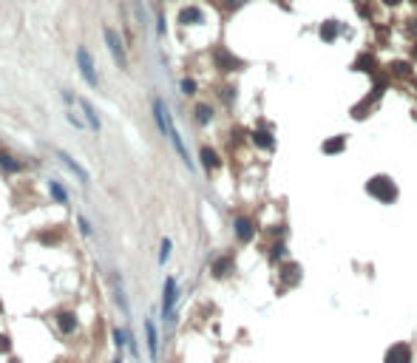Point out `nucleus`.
<instances>
[{
    "mask_svg": "<svg viewBox=\"0 0 417 363\" xmlns=\"http://www.w3.org/2000/svg\"><path fill=\"white\" fill-rule=\"evenodd\" d=\"M0 167H6V170H20V162L9 154H0Z\"/></svg>",
    "mask_w": 417,
    "mask_h": 363,
    "instance_id": "5701e85b",
    "label": "nucleus"
},
{
    "mask_svg": "<svg viewBox=\"0 0 417 363\" xmlns=\"http://www.w3.org/2000/svg\"><path fill=\"white\" fill-rule=\"evenodd\" d=\"M57 159H60V162H62V165H66V167H68V170H71V173H74V176L80 179L82 185H86V182H88V173H86V170H82V167H80V165H77V162H74V159H71V156H68V154H62V151H57Z\"/></svg>",
    "mask_w": 417,
    "mask_h": 363,
    "instance_id": "0eeeda50",
    "label": "nucleus"
},
{
    "mask_svg": "<svg viewBox=\"0 0 417 363\" xmlns=\"http://www.w3.org/2000/svg\"><path fill=\"white\" fill-rule=\"evenodd\" d=\"M154 117H156V122H159L162 134H171L173 125H171V117H168V108H165V102H162V97L154 99Z\"/></svg>",
    "mask_w": 417,
    "mask_h": 363,
    "instance_id": "20e7f679",
    "label": "nucleus"
},
{
    "mask_svg": "<svg viewBox=\"0 0 417 363\" xmlns=\"http://www.w3.org/2000/svg\"><path fill=\"white\" fill-rule=\"evenodd\" d=\"M80 227H82V233H86V236H91V224H88L86 219H80Z\"/></svg>",
    "mask_w": 417,
    "mask_h": 363,
    "instance_id": "cd10ccee",
    "label": "nucleus"
},
{
    "mask_svg": "<svg viewBox=\"0 0 417 363\" xmlns=\"http://www.w3.org/2000/svg\"><path fill=\"white\" fill-rule=\"evenodd\" d=\"M168 255H171V239L162 241V250H159V261H162V264L168 261Z\"/></svg>",
    "mask_w": 417,
    "mask_h": 363,
    "instance_id": "393cba45",
    "label": "nucleus"
},
{
    "mask_svg": "<svg viewBox=\"0 0 417 363\" xmlns=\"http://www.w3.org/2000/svg\"><path fill=\"white\" fill-rule=\"evenodd\" d=\"M114 363H122V360H114Z\"/></svg>",
    "mask_w": 417,
    "mask_h": 363,
    "instance_id": "7c9ffc66",
    "label": "nucleus"
},
{
    "mask_svg": "<svg viewBox=\"0 0 417 363\" xmlns=\"http://www.w3.org/2000/svg\"><path fill=\"white\" fill-rule=\"evenodd\" d=\"M230 270H233V259H230V255H224V259H219V261H216V267H213V272H216V275H227V272H230Z\"/></svg>",
    "mask_w": 417,
    "mask_h": 363,
    "instance_id": "dca6fc26",
    "label": "nucleus"
},
{
    "mask_svg": "<svg viewBox=\"0 0 417 363\" xmlns=\"http://www.w3.org/2000/svg\"><path fill=\"white\" fill-rule=\"evenodd\" d=\"M9 346H12V344H9V338H6V335H0V352H9Z\"/></svg>",
    "mask_w": 417,
    "mask_h": 363,
    "instance_id": "bb28decb",
    "label": "nucleus"
},
{
    "mask_svg": "<svg viewBox=\"0 0 417 363\" xmlns=\"http://www.w3.org/2000/svg\"><path fill=\"white\" fill-rule=\"evenodd\" d=\"M253 142H256L258 148H273V136L267 134V131H256V134H253Z\"/></svg>",
    "mask_w": 417,
    "mask_h": 363,
    "instance_id": "a211bd4d",
    "label": "nucleus"
},
{
    "mask_svg": "<svg viewBox=\"0 0 417 363\" xmlns=\"http://www.w3.org/2000/svg\"><path fill=\"white\" fill-rule=\"evenodd\" d=\"M383 3H386V6H398L400 0H383Z\"/></svg>",
    "mask_w": 417,
    "mask_h": 363,
    "instance_id": "c85d7f7f",
    "label": "nucleus"
},
{
    "mask_svg": "<svg viewBox=\"0 0 417 363\" xmlns=\"http://www.w3.org/2000/svg\"><path fill=\"white\" fill-rule=\"evenodd\" d=\"M366 190L372 193L374 199H381V202H394L398 199V187L389 176H374L366 182Z\"/></svg>",
    "mask_w": 417,
    "mask_h": 363,
    "instance_id": "f257e3e1",
    "label": "nucleus"
},
{
    "mask_svg": "<svg viewBox=\"0 0 417 363\" xmlns=\"http://www.w3.org/2000/svg\"><path fill=\"white\" fill-rule=\"evenodd\" d=\"M386 363H411V349L406 344H394L386 352Z\"/></svg>",
    "mask_w": 417,
    "mask_h": 363,
    "instance_id": "39448f33",
    "label": "nucleus"
},
{
    "mask_svg": "<svg viewBox=\"0 0 417 363\" xmlns=\"http://www.w3.org/2000/svg\"><path fill=\"white\" fill-rule=\"evenodd\" d=\"M49 190H51V196H54L60 204H66V202H68V193H66V187H60L57 182H49Z\"/></svg>",
    "mask_w": 417,
    "mask_h": 363,
    "instance_id": "6ab92c4d",
    "label": "nucleus"
},
{
    "mask_svg": "<svg viewBox=\"0 0 417 363\" xmlns=\"http://www.w3.org/2000/svg\"><path fill=\"white\" fill-rule=\"evenodd\" d=\"M111 284H114V295H117V304L122 309H128V304H125V292H122V281H119V275H111Z\"/></svg>",
    "mask_w": 417,
    "mask_h": 363,
    "instance_id": "f3484780",
    "label": "nucleus"
},
{
    "mask_svg": "<svg viewBox=\"0 0 417 363\" xmlns=\"http://www.w3.org/2000/svg\"><path fill=\"white\" fill-rule=\"evenodd\" d=\"M179 23H202V12L196 6H187L179 12Z\"/></svg>",
    "mask_w": 417,
    "mask_h": 363,
    "instance_id": "f8f14e48",
    "label": "nucleus"
},
{
    "mask_svg": "<svg viewBox=\"0 0 417 363\" xmlns=\"http://www.w3.org/2000/svg\"><path fill=\"white\" fill-rule=\"evenodd\" d=\"M253 224H250V219H236V236H239L241 241H250L253 239Z\"/></svg>",
    "mask_w": 417,
    "mask_h": 363,
    "instance_id": "1a4fd4ad",
    "label": "nucleus"
},
{
    "mask_svg": "<svg viewBox=\"0 0 417 363\" xmlns=\"http://www.w3.org/2000/svg\"><path fill=\"white\" fill-rule=\"evenodd\" d=\"M335 34H338V26H335V20H329V23H324V26H321V37H324V40H335Z\"/></svg>",
    "mask_w": 417,
    "mask_h": 363,
    "instance_id": "4be33fe9",
    "label": "nucleus"
},
{
    "mask_svg": "<svg viewBox=\"0 0 417 363\" xmlns=\"http://www.w3.org/2000/svg\"><path fill=\"white\" fill-rule=\"evenodd\" d=\"M182 91L184 94H196V82H193V80H184L182 82Z\"/></svg>",
    "mask_w": 417,
    "mask_h": 363,
    "instance_id": "a878e982",
    "label": "nucleus"
},
{
    "mask_svg": "<svg viewBox=\"0 0 417 363\" xmlns=\"http://www.w3.org/2000/svg\"><path fill=\"white\" fill-rule=\"evenodd\" d=\"M196 119H199L202 125H207L210 119H213V111H210L207 105H199V108H196Z\"/></svg>",
    "mask_w": 417,
    "mask_h": 363,
    "instance_id": "b1692460",
    "label": "nucleus"
},
{
    "mask_svg": "<svg viewBox=\"0 0 417 363\" xmlns=\"http://www.w3.org/2000/svg\"><path fill=\"white\" fill-rule=\"evenodd\" d=\"M409 68H411L409 62H392V66H389V71H392L394 77H409L411 74Z\"/></svg>",
    "mask_w": 417,
    "mask_h": 363,
    "instance_id": "412c9836",
    "label": "nucleus"
},
{
    "mask_svg": "<svg viewBox=\"0 0 417 363\" xmlns=\"http://www.w3.org/2000/svg\"><path fill=\"white\" fill-rule=\"evenodd\" d=\"M414 60H417V46H414Z\"/></svg>",
    "mask_w": 417,
    "mask_h": 363,
    "instance_id": "c756f323",
    "label": "nucleus"
},
{
    "mask_svg": "<svg viewBox=\"0 0 417 363\" xmlns=\"http://www.w3.org/2000/svg\"><path fill=\"white\" fill-rule=\"evenodd\" d=\"M77 66H80V74L86 77L88 86H99L97 71H94V57H91V51H88L86 46H82V49H77Z\"/></svg>",
    "mask_w": 417,
    "mask_h": 363,
    "instance_id": "7ed1b4c3",
    "label": "nucleus"
},
{
    "mask_svg": "<svg viewBox=\"0 0 417 363\" xmlns=\"http://www.w3.org/2000/svg\"><path fill=\"white\" fill-rule=\"evenodd\" d=\"M173 304H176V278H168V281H165V304H162L165 318H171V315H173Z\"/></svg>",
    "mask_w": 417,
    "mask_h": 363,
    "instance_id": "423d86ee",
    "label": "nucleus"
},
{
    "mask_svg": "<svg viewBox=\"0 0 417 363\" xmlns=\"http://www.w3.org/2000/svg\"><path fill=\"white\" fill-rule=\"evenodd\" d=\"M202 159H204V167H219V156H216V151L202 148Z\"/></svg>",
    "mask_w": 417,
    "mask_h": 363,
    "instance_id": "aec40b11",
    "label": "nucleus"
},
{
    "mask_svg": "<svg viewBox=\"0 0 417 363\" xmlns=\"http://www.w3.org/2000/svg\"><path fill=\"white\" fill-rule=\"evenodd\" d=\"M346 148V136H335V139H329L324 145V154H338V151Z\"/></svg>",
    "mask_w": 417,
    "mask_h": 363,
    "instance_id": "2eb2a0df",
    "label": "nucleus"
},
{
    "mask_svg": "<svg viewBox=\"0 0 417 363\" xmlns=\"http://www.w3.org/2000/svg\"><path fill=\"white\" fill-rule=\"evenodd\" d=\"M216 62H219V68H221V71H233V68L239 66V60H236V57H230L224 49H221V51H216Z\"/></svg>",
    "mask_w": 417,
    "mask_h": 363,
    "instance_id": "9b49d317",
    "label": "nucleus"
},
{
    "mask_svg": "<svg viewBox=\"0 0 417 363\" xmlns=\"http://www.w3.org/2000/svg\"><path fill=\"white\" fill-rule=\"evenodd\" d=\"M82 114H86V119H88V125H91V128L94 131H99V128H102V122H99V117H97V111H94V105L91 102H88V99H82Z\"/></svg>",
    "mask_w": 417,
    "mask_h": 363,
    "instance_id": "9d476101",
    "label": "nucleus"
},
{
    "mask_svg": "<svg viewBox=\"0 0 417 363\" xmlns=\"http://www.w3.org/2000/svg\"><path fill=\"white\" fill-rule=\"evenodd\" d=\"M57 326H60L62 332L68 335V332H74V329H77V318H74L71 312H62L60 318H57Z\"/></svg>",
    "mask_w": 417,
    "mask_h": 363,
    "instance_id": "4468645a",
    "label": "nucleus"
},
{
    "mask_svg": "<svg viewBox=\"0 0 417 363\" xmlns=\"http://www.w3.org/2000/svg\"><path fill=\"white\" fill-rule=\"evenodd\" d=\"M168 136H171V142H173V148H176V151H179V156H182V162H184V165H187V167H191V156H187V148H184V142H182V136H179V131H176V128H173V131H171V134H168Z\"/></svg>",
    "mask_w": 417,
    "mask_h": 363,
    "instance_id": "6e6552de",
    "label": "nucleus"
},
{
    "mask_svg": "<svg viewBox=\"0 0 417 363\" xmlns=\"http://www.w3.org/2000/svg\"><path fill=\"white\" fill-rule=\"evenodd\" d=\"M145 335H148V352H151V355H156V349H159V340H156V326H154V321H148V324H145Z\"/></svg>",
    "mask_w": 417,
    "mask_h": 363,
    "instance_id": "ddd939ff",
    "label": "nucleus"
},
{
    "mask_svg": "<svg viewBox=\"0 0 417 363\" xmlns=\"http://www.w3.org/2000/svg\"><path fill=\"white\" fill-rule=\"evenodd\" d=\"M102 37H105V43H108L111 57L117 60V66H119V68H125V66H128V57H125V46H122V37L117 34V29H111V26H105Z\"/></svg>",
    "mask_w": 417,
    "mask_h": 363,
    "instance_id": "f03ea898",
    "label": "nucleus"
}]
</instances>
